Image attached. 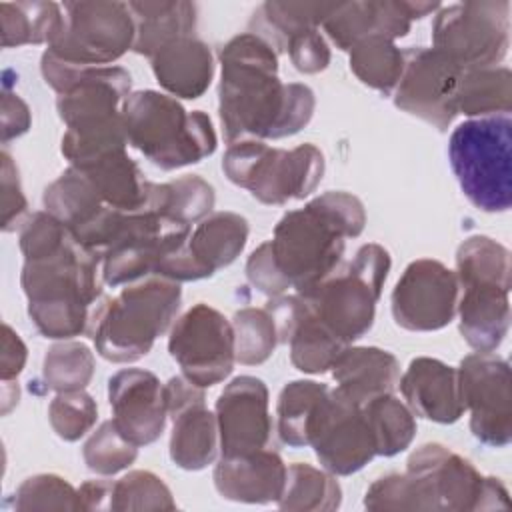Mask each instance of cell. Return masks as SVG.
Here are the masks:
<instances>
[{"label":"cell","instance_id":"1","mask_svg":"<svg viewBox=\"0 0 512 512\" xmlns=\"http://www.w3.org/2000/svg\"><path fill=\"white\" fill-rule=\"evenodd\" d=\"M218 116L224 140H278L300 132L314 114L310 86L284 84L278 54L258 34L242 32L220 52Z\"/></svg>","mask_w":512,"mask_h":512},{"label":"cell","instance_id":"2","mask_svg":"<svg viewBox=\"0 0 512 512\" xmlns=\"http://www.w3.org/2000/svg\"><path fill=\"white\" fill-rule=\"evenodd\" d=\"M40 70L58 92L56 110L66 124L62 154L70 166H84L128 146L122 104L132 78L120 66H70L44 52Z\"/></svg>","mask_w":512,"mask_h":512},{"label":"cell","instance_id":"3","mask_svg":"<svg viewBox=\"0 0 512 512\" xmlns=\"http://www.w3.org/2000/svg\"><path fill=\"white\" fill-rule=\"evenodd\" d=\"M364 224L360 198L342 190L324 192L278 220L268 240L272 260L290 288L310 290L338 268L346 238L360 236Z\"/></svg>","mask_w":512,"mask_h":512},{"label":"cell","instance_id":"4","mask_svg":"<svg viewBox=\"0 0 512 512\" xmlns=\"http://www.w3.org/2000/svg\"><path fill=\"white\" fill-rule=\"evenodd\" d=\"M102 258L74 238L56 254L24 260L20 284L36 330L52 340L88 332L92 306L102 296Z\"/></svg>","mask_w":512,"mask_h":512},{"label":"cell","instance_id":"5","mask_svg":"<svg viewBox=\"0 0 512 512\" xmlns=\"http://www.w3.org/2000/svg\"><path fill=\"white\" fill-rule=\"evenodd\" d=\"M458 328L476 352H494L510 328V250L490 236H468L456 250Z\"/></svg>","mask_w":512,"mask_h":512},{"label":"cell","instance_id":"6","mask_svg":"<svg viewBox=\"0 0 512 512\" xmlns=\"http://www.w3.org/2000/svg\"><path fill=\"white\" fill-rule=\"evenodd\" d=\"M182 288L162 276L126 284L116 298L98 304L90 320L96 352L110 362H136L146 356L180 310Z\"/></svg>","mask_w":512,"mask_h":512},{"label":"cell","instance_id":"7","mask_svg":"<svg viewBox=\"0 0 512 512\" xmlns=\"http://www.w3.org/2000/svg\"><path fill=\"white\" fill-rule=\"evenodd\" d=\"M128 144L160 170H176L214 154L218 138L202 110H186L156 90L132 92L122 104Z\"/></svg>","mask_w":512,"mask_h":512},{"label":"cell","instance_id":"8","mask_svg":"<svg viewBox=\"0 0 512 512\" xmlns=\"http://www.w3.org/2000/svg\"><path fill=\"white\" fill-rule=\"evenodd\" d=\"M510 150V114L472 118L458 124L450 134L452 172L464 196L482 212H506L512 206Z\"/></svg>","mask_w":512,"mask_h":512},{"label":"cell","instance_id":"9","mask_svg":"<svg viewBox=\"0 0 512 512\" xmlns=\"http://www.w3.org/2000/svg\"><path fill=\"white\" fill-rule=\"evenodd\" d=\"M390 254L380 244H364L354 258L310 290L296 292L344 344L362 338L374 324L376 304L390 272Z\"/></svg>","mask_w":512,"mask_h":512},{"label":"cell","instance_id":"10","mask_svg":"<svg viewBox=\"0 0 512 512\" xmlns=\"http://www.w3.org/2000/svg\"><path fill=\"white\" fill-rule=\"evenodd\" d=\"M222 170L232 184L248 190L258 202L282 206L316 190L324 174V154L308 142L284 150L262 140H238L228 144Z\"/></svg>","mask_w":512,"mask_h":512},{"label":"cell","instance_id":"11","mask_svg":"<svg viewBox=\"0 0 512 512\" xmlns=\"http://www.w3.org/2000/svg\"><path fill=\"white\" fill-rule=\"evenodd\" d=\"M424 510L474 512L510 508L506 486L492 476H482L474 464L444 444L428 442L416 448L406 462Z\"/></svg>","mask_w":512,"mask_h":512},{"label":"cell","instance_id":"12","mask_svg":"<svg viewBox=\"0 0 512 512\" xmlns=\"http://www.w3.org/2000/svg\"><path fill=\"white\" fill-rule=\"evenodd\" d=\"M432 44L460 70L496 66L510 46V2L480 0L440 8Z\"/></svg>","mask_w":512,"mask_h":512},{"label":"cell","instance_id":"13","mask_svg":"<svg viewBox=\"0 0 512 512\" xmlns=\"http://www.w3.org/2000/svg\"><path fill=\"white\" fill-rule=\"evenodd\" d=\"M64 22L48 54L70 66H106L134 44V20L126 2H64Z\"/></svg>","mask_w":512,"mask_h":512},{"label":"cell","instance_id":"14","mask_svg":"<svg viewBox=\"0 0 512 512\" xmlns=\"http://www.w3.org/2000/svg\"><path fill=\"white\" fill-rule=\"evenodd\" d=\"M168 352L186 380L210 388L228 378L234 368L232 324L216 308L198 302L174 322Z\"/></svg>","mask_w":512,"mask_h":512},{"label":"cell","instance_id":"15","mask_svg":"<svg viewBox=\"0 0 512 512\" xmlns=\"http://www.w3.org/2000/svg\"><path fill=\"white\" fill-rule=\"evenodd\" d=\"M458 384L464 410L470 412L472 436L504 448L512 440L510 366L494 352H472L460 360Z\"/></svg>","mask_w":512,"mask_h":512},{"label":"cell","instance_id":"16","mask_svg":"<svg viewBox=\"0 0 512 512\" xmlns=\"http://www.w3.org/2000/svg\"><path fill=\"white\" fill-rule=\"evenodd\" d=\"M462 70L440 50H404V70L394 88V106L446 132L458 114L456 90Z\"/></svg>","mask_w":512,"mask_h":512},{"label":"cell","instance_id":"17","mask_svg":"<svg viewBox=\"0 0 512 512\" xmlns=\"http://www.w3.org/2000/svg\"><path fill=\"white\" fill-rule=\"evenodd\" d=\"M460 286L454 270L440 260L410 262L392 290L394 322L410 332H434L456 316Z\"/></svg>","mask_w":512,"mask_h":512},{"label":"cell","instance_id":"18","mask_svg":"<svg viewBox=\"0 0 512 512\" xmlns=\"http://www.w3.org/2000/svg\"><path fill=\"white\" fill-rule=\"evenodd\" d=\"M168 418L172 420L170 460L182 470H202L218 458L220 434L216 414L206 408L204 388L184 376L164 384Z\"/></svg>","mask_w":512,"mask_h":512},{"label":"cell","instance_id":"19","mask_svg":"<svg viewBox=\"0 0 512 512\" xmlns=\"http://www.w3.org/2000/svg\"><path fill=\"white\" fill-rule=\"evenodd\" d=\"M310 446L322 468L334 476H350L376 456L374 436L362 406L344 398L336 388H330Z\"/></svg>","mask_w":512,"mask_h":512},{"label":"cell","instance_id":"20","mask_svg":"<svg viewBox=\"0 0 512 512\" xmlns=\"http://www.w3.org/2000/svg\"><path fill=\"white\" fill-rule=\"evenodd\" d=\"M216 420L222 456L250 454L268 448L272 418L268 410V388L256 376H236L216 400Z\"/></svg>","mask_w":512,"mask_h":512},{"label":"cell","instance_id":"21","mask_svg":"<svg viewBox=\"0 0 512 512\" xmlns=\"http://www.w3.org/2000/svg\"><path fill=\"white\" fill-rule=\"evenodd\" d=\"M108 402L112 422L134 446L156 442L166 426L168 406L164 384L156 374L126 368L108 380Z\"/></svg>","mask_w":512,"mask_h":512},{"label":"cell","instance_id":"22","mask_svg":"<svg viewBox=\"0 0 512 512\" xmlns=\"http://www.w3.org/2000/svg\"><path fill=\"white\" fill-rule=\"evenodd\" d=\"M274 316L278 342H288L290 362L304 374H324L332 368L344 344L308 308L300 294L276 296L266 306Z\"/></svg>","mask_w":512,"mask_h":512},{"label":"cell","instance_id":"23","mask_svg":"<svg viewBox=\"0 0 512 512\" xmlns=\"http://www.w3.org/2000/svg\"><path fill=\"white\" fill-rule=\"evenodd\" d=\"M398 386L414 416L438 424H454L464 414L458 370L438 358H414Z\"/></svg>","mask_w":512,"mask_h":512},{"label":"cell","instance_id":"24","mask_svg":"<svg viewBox=\"0 0 512 512\" xmlns=\"http://www.w3.org/2000/svg\"><path fill=\"white\" fill-rule=\"evenodd\" d=\"M286 468L280 454L262 448L250 454L220 456L212 478L218 494L226 500L268 504L278 502L286 482Z\"/></svg>","mask_w":512,"mask_h":512},{"label":"cell","instance_id":"25","mask_svg":"<svg viewBox=\"0 0 512 512\" xmlns=\"http://www.w3.org/2000/svg\"><path fill=\"white\" fill-rule=\"evenodd\" d=\"M412 18L406 0H362L338 2L322 28L336 48L348 52L366 38L396 40L410 32Z\"/></svg>","mask_w":512,"mask_h":512},{"label":"cell","instance_id":"26","mask_svg":"<svg viewBox=\"0 0 512 512\" xmlns=\"http://www.w3.org/2000/svg\"><path fill=\"white\" fill-rule=\"evenodd\" d=\"M330 370L336 390L360 406L380 394H392L400 380L396 356L376 346H346Z\"/></svg>","mask_w":512,"mask_h":512},{"label":"cell","instance_id":"27","mask_svg":"<svg viewBox=\"0 0 512 512\" xmlns=\"http://www.w3.org/2000/svg\"><path fill=\"white\" fill-rule=\"evenodd\" d=\"M158 84L184 100L200 98L214 76V58L206 42L194 36L180 38L150 58Z\"/></svg>","mask_w":512,"mask_h":512},{"label":"cell","instance_id":"28","mask_svg":"<svg viewBox=\"0 0 512 512\" xmlns=\"http://www.w3.org/2000/svg\"><path fill=\"white\" fill-rule=\"evenodd\" d=\"M134 20L132 50L140 56H156L168 44L192 36L198 8L186 0L128 2Z\"/></svg>","mask_w":512,"mask_h":512},{"label":"cell","instance_id":"29","mask_svg":"<svg viewBox=\"0 0 512 512\" xmlns=\"http://www.w3.org/2000/svg\"><path fill=\"white\" fill-rule=\"evenodd\" d=\"M248 220L236 212H212L190 232L186 250L200 278L230 266L246 246Z\"/></svg>","mask_w":512,"mask_h":512},{"label":"cell","instance_id":"30","mask_svg":"<svg viewBox=\"0 0 512 512\" xmlns=\"http://www.w3.org/2000/svg\"><path fill=\"white\" fill-rule=\"evenodd\" d=\"M74 168L82 170L92 180L108 206L124 212H136L144 208L150 180L144 178L140 166L128 156L126 148L108 152L84 166Z\"/></svg>","mask_w":512,"mask_h":512},{"label":"cell","instance_id":"31","mask_svg":"<svg viewBox=\"0 0 512 512\" xmlns=\"http://www.w3.org/2000/svg\"><path fill=\"white\" fill-rule=\"evenodd\" d=\"M328 394L330 388L314 380H292L280 390L276 418L278 436L284 444L292 448L310 446L314 426Z\"/></svg>","mask_w":512,"mask_h":512},{"label":"cell","instance_id":"32","mask_svg":"<svg viewBox=\"0 0 512 512\" xmlns=\"http://www.w3.org/2000/svg\"><path fill=\"white\" fill-rule=\"evenodd\" d=\"M338 2H264L252 16V32L274 50L284 52L288 40L304 30L318 28Z\"/></svg>","mask_w":512,"mask_h":512},{"label":"cell","instance_id":"33","mask_svg":"<svg viewBox=\"0 0 512 512\" xmlns=\"http://www.w3.org/2000/svg\"><path fill=\"white\" fill-rule=\"evenodd\" d=\"M216 202L212 184L198 174H186L176 180L156 184L150 182L144 208L158 212L178 224H194L204 220Z\"/></svg>","mask_w":512,"mask_h":512},{"label":"cell","instance_id":"34","mask_svg":"<svg viewBox=\"0 0 512 512\" xmlns=\"http://www.w3.org/2000/svg\"><path fill=\"white\" fill-rule=\"evenodd\" d=\"M458 114L502 116L512 110V72L506 66L462 70L456 90Z\"/></svg>","mask_w":512,"mask_h":512},{"label":"cell","instance_id":"35","mask_svg":"<svg viewBox=\"0 0 512 512\" xmlns=\"http://www.w3.org/2000/svg\"><path fill=\"white\" fill-rule=\"evenodd\" d=\"M42 204L44 210L58 218L68 230L90 222L104 206H108L92 180L74 166L66 168L44 190Z\"/></svg>","mask_w":512,"mask_h":512},{"label":"cell","instance_id":"36","mask_svg":"<svg viewBox=\"0 0 512 512\" xmlns=\"http://www.w3.org/2000/svg\"><path fill=\"white\" fill-rule=\"evenodd\" d=\"M2 46L50 44L64 22L62 6L54 2H2Z\"/></svg>","mask_w":512,"mask_h":512},{"label":"cell","instance_id":"37","mask_svg":"<svg viewBox=\"0 0 512 512\" xmlns=\"http://www.w3.org/2000/svg\"><path fill=\"white\" fill-rule=\"evenodd\" d=\"M342 488L334 474L314 468L306 462H294L286 468L284 490L278 506L290 512H330L340 508Z\"/></svg>","mask_w":512,"mask_h":512},{"label":"cell","instance_id":"38","mask_svg":"<svg viewBox=\"0 0 512 512\" xmlns=\"http://www.w3.org/2000/svg\"><path fill=\"white\" fill-rule=\"evenodd\" d=\"M362 412L374 436L376 456H396L404 452L416 436V418L412 410L392 394H380L366 404Z\"/></svg>","mask_w":512,"mask_h":512},{"label":"cell","instance_id":"39","mask_svg":"<svg viewBox=\"0 0 512 512\" xmlns=\"http://www.w3.org/2000/svg\"><path fill=\"white\" fill-rule=\"evenodd\" d=\"M350 70L354 76L382 96H390L404 70V50L388 38H366L350 50Z\"/></svg>","mask_w":512,"mask_h":512},{"label":"cell","instance_id":"40","mask_svg":"<svg viewBox=\"0 0 512 512\" xmlns=\"http://www.w3.org/2000/svg\"><path fill=\"white\" fill-rule=\"evenodd\" d=\"M94 376V354L76 340H62L48 348L42 364V378L48 390H84Z\"/></svg>","mask_w":512,"mask_h":512},{"label":"cell","instance_id":"41","mask_svg":"<svg viewBox=\"0 0 512 512\" xmlns=\"http://www.w3.org/2000/svg\"><path fill=\"white\" fill-rule=\"evenodd\" d=\"M230 324L234 332L236 362L256 366L272 356L278 344V330L268 308H240Z\"/></svg>","mask_w":512,"mask_h":512},{"label":"cell","instance_id":"42","mask_svg":"<svg viewBox=\"0 0 512 512\" xmlns=\"http://www.w3.org/2000/svg\"><path fill=\"white\" fill-rule=\"evenodd\" d=\"M108 510L116 512H146V510H176L170 488L160 476L148 470H132L110 486Z\"/></svg>","mask_w":512,"mask_h":512},{"label":"cell","instance_id":"43","mask_svg":"<svg viewBox=\"0 0 512 512\" xmlns=\"http://www.w3.org/2000/svg\"><path fill=\"white\" fill-rule=\"evenodd\" d=\"M14 510H84L80 492L62 476H28L14 492Z\"/></svg>","mask_w":512,"mask_h":512},{"label":"cell","instance_id":"44","mask_svg":"<svg viewBox=\"0 0 512 512\" xmlns=\"http://www.w3.org/2000/svg\"><path fill=\"white\" fill-rule=\"evenodd\" d=\"M82 456L88 470L100 476H112L136 460L138 446L126 440L112 420H106L84 442Z\"/></svg>","mask_w":512,"mask_h":512},{"label":"cell","instance_id":"45","mask_svg":"<svg viewBox=\"0 0 512 512\" xmlns=\"http://www.w3.org/2000/svg\"><path fill=\"white\" fill-rule=\"evenodd\" d=\"M98 418L96 400L84 392H58L48 406V420L52 430L66 442L80 440L92 430Z\"/></svg>","mask_w":512,"mask_h":512},{"label":"cell","instance_id":"46","mask_svg":"<svg viewBox=\"0 0 512 512\" xmlns=\"http://www.w3.org/2000/svg\"><path fill=\"white\" fill-rule=\"evenodd\" d=\"M72 238L70 230L50 212L40 210L22 222L20 250L24 260H38L56 254Z\"/></svg>","mask_w":512,"mask_h":512},{"label":"cell","instance_id":"47","mask_svg":"<svg viewBox=\"0 0 512 512\" xmlns=\"http://www.w3.org/2000/svg\"><path fill=\"white\" fill-rule=\"evenodd\" d=\"M364 506L368 510H424V502L406 472L374 480L366 490Z\"/></svg>","mask_w":512,"mask_h":512},{"label":"cell","instance_id":"48","mask_svg":"<svg viewBox=\"0 0 512 512\" xmlns=\"http://www.w3.org/2000/svg\"><path fill=\"white\" fill-rule=\"evenodd\" d=\"M284 52H288L294 68L302 74H318L330 64V48L318 28L292 36Z\"/></svg>","mask_w":512,"mask_h":512},{"label":"cell","instance_id":"49","mask_svg":"<svg viewBox=\"0 0 512 512\" xmlns=\"http://www.w3.org/2000/svg\"><path fill=\"white\" fill-rule=\"evenodd\" d=\"M246 278L248 282L262 294L276 298L284 296L290 290V284L284 280L280 270L276 268L272 254H270V244L268 240L260 244L246 262Z\"/></svg>","mask_w":512,"mask_h":512},{"label":"cell","instance_id":"50","mask_svg":"<svg viewBox=\"0 0 512 512\" xmlns=\"http://www.w3.org/2000/svg\"><path fill=\"white\" fill-rule=\"evenodd\" d=\"M28 202L20 186L18 168L8 152H2V230L12 232L22 222Z\"/></svg>","mask_w":512,"mask_h":512},{"label":"cell","instance_id":"51","mask_svg":"<svg viewBox=\"0 0 512 512\" xmlns=\"http://www.w3.org/2000/svg\"><path fill=\"white\" fill-rule=\"evenodd\" d=\"M30 122L32 118L26 102L18 94L6 90L2 94V142L6 144L28 132Z\"/></svg>","mask_w":512,"mask_h":512},{"label":"cell","instance_id":"52","mask_svg":"<svg viewBox=\"0 0 512 512\" xmlns=\"http://www.w3.org/2000/svg\"><path fill=\"white\" fill-rule=\"evenodd\" d=\"M26 364V346L22 338L8 326H2V352H0V378L12 382Z\"/></svg>","mask_w":512,"mask_h":512},{"label":"cell","instance_id":"53","mask_svg":"<svg viewBox=\"0 0 512 512\" xmlns=\"http://www.w3.org/2000/svg\"><path fill=\"white\" fill-rule=\"evenodd\" d=\"M110 486H112L110 480H88V482H84L78 488L84 510H108Z\"/></svg>","mask_w":512,"mask_h":512}]
</instances>
